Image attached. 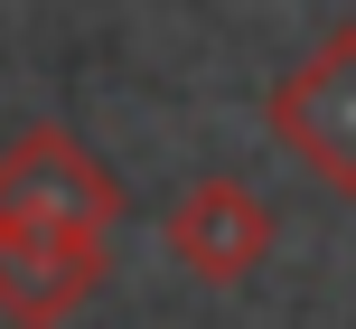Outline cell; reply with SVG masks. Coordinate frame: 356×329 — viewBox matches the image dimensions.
Segmentation results:
<instances>
[{
	"label": "cell",
	"instance_id": "1",
	"mask_svg": "<svg viewBox=\"0 0 356 329\" xmlns=\"http://www.w3.org/2000/svg\"><path fill=\"white\" fill-rule=\"evenodd\" d=\"M0 226L10 236H113L122 179L66 123H29L19 141H0Z\"/></svg>",
	"mask_w": 356,
	"mask_h": 329
},
{
	"label": "cell",
	"instance_id": "2",
	"mask_svg": "<svg viewBox=\"0 0 356 329\" xmlns=\"http://www.w3.org/2000/svg\"><path fill=\"white\" fill-rule=\"evenodd\" d=\"M160 245H169V263H178L188 282H207V292H244V282L272 263V245H282V217H272V198H263L253 179L216 169V179H197V188L169 198Z\"/></svg>",
	"mask_w": 356,
	"mask_h": 329
},
{
	"label": "cell",
	"instance_id": "3",
	"mask_svg": "<svg viewBox=\"0 0 356 329\" xmlns=\"http://www.w3.org/2000/svg\"><path fill=\"white\" fill-rule=\"evenodd\" d=\"M263 123H272V141H282L300 169H319L328 188L356 198V29L319 38V47L272 85Z\"/></svg>",
	"mask_w": 356,
	"mask_h": 329
},
{
	"label": "cell",
	"instance_id": "4",
	"mask_svg": "<svg viewBox=\"0 0 356 329\" xmlns=\"http://www.w3.org/2000/svg\"><path fill=\"white\" fill-rule=\"evenodd\" d=\"M113 236H10L0 226V320L10 329H66L104 292Z\"/></svg>",
	"mask_w": 356,
	"mask_h": 329
}]
</instances>
